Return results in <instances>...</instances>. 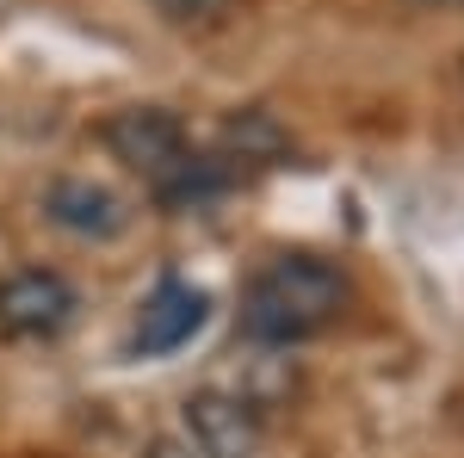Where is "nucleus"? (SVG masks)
Returning <instances> with one entry per match:
<instances>
[{
  "instance_id": "1",
  "label": "nucleus",
  "mask_w": 464,
  "mask_h": 458,
  "mask_svg": "<svg viewBox=\"0 0 464 458\" xmlns=\"http://www.w3.org/2000/svg\"><path fill=\"white\" fill-rule=\"evenodd\" d=\"M353 285L341 267H328L316 254H279L266 260L242 291V335L260 347H297L322 328L347 317Z\"/></svg>"
},
{
  "instance_id": "2",
  "label": "nucleus",
  "mask_w": 464,
  "mask_h": 458,
  "mask_svg": "<svg viewBox=\"0 0 464 458\" xmlns=\"http://www.w3.org/2000/svg\"><path fill=\"white\" fill-rule=\"evenodd\" d=\"M100 137H106V149L124 161V168H137V174L149 180V192H161V186H168V180L198 155L192 137H186V124H179L174 112H161V106H124V112H111Z\"/></svg>"
},
{
  "instance_id": "3",
  "label": "nucleus",
  "mask_w": 464,
  "mask_h": 458,
  "mask_svg": "<svg viewBox=\"0 0 464 458\" xmlns=\"http://www.w3.org/2000/svg\"><path fill=\"white\" fill-rule=\"evenodd\" d=\"M81 310V291L50 267H25L0 279V335L13 341H56Z\"/></svg>"
},
{
  "instance_id": "4",
  "label": "nucleus",
  "mask_w": 464,
  "mask_h": 458,
  "mask_svg": "<svg viewBox=\"0 0 464 458\" xmlns=\"http://www.w3.org/2000/svg\"><path fill=\"white\" fill-rule=\"evenodd\" d=\"M44 217H50L56 229L81 236V242H111V236L130 229V205H124L111 186H100V180H87V174L50 180V192H44Z\"/></svg>"
},
{
  "instance_id": "5",
  "label": "nucleus",
  "mask_w": 464,
  "mask_h": 458,
  "mask_svg": "<svg viewBox=\"0 0 464 458\" xmlns=\"http://www.w3.org/2000/svg\"><path fill=\"white\" fill-rule=\"evenodd\" d=\"M205 317H211V297H205L198 285L161 279L155 291H149L143 317H137V335H130V347L143 353V359H161V353L186 347V341L205 328Z\"/></svg>"
},
{
  "instance_id": "6",
  "label": "nucleus",
  "mask_w": 464,
  "mask_h": 458,
  "mask_svg": "<svg viewBox=\"0 0 464 458\" xmlns=\"http://www.w3.org/2000/svg\"><path fill=\"white\" fill-rule=\"evenodd\" d=\"M186 440L205 458H260V422L242 396L223 390H198L186 403Z\"/></svg>"
},
{
  "instance_id": "7",
  "label": "nucleus",
  "mask_w": 464,
  "mask_h": 458,
  "mask_svg": "<svg viewBox=\"0 0 464 458\" xmlns=\"http://www.w3.org/2000/svg\"><path fill=\"white\" fill-rule=\"evenodd\" d=\"M155 13H168V19H211V13H223L229 0H149Z\"/></svg>"
},
{
  "instance_id": "8",
  "label": "nucleus",
  "mask_w": 464,
  "mask_h": 458,
  "mask_svg": "<svg viewBox=\"0 0 464 458\" xmlns=\"http://www.w3.org/2000/svg\"><path fill=\"white\" fill-rule=\"evenodd\" d=\"M149 458H205V453H198V446H192L186 434H161V440L149 446Z\"/></svg>"
},
{
  "instance_id": "9",
  "label": "nucleus",
  "mask_w": 464,
  "mask_h": 458,
  "mask_svg": "<svg viewBox=\"0 0 464 458\" xmlns=\"http://www.w3.org/2000/svg\"><path fill=\"white\" fill-rule=\"evenodd\" d=\"M428 6H464V0H428Z\"/></svg>"
}]
</instances>
